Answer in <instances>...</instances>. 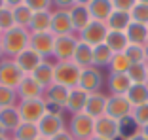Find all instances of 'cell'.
<instances>
[{
    "label": "cell",
    "instance_id": "6da1fadb",
    "mask_svg": "<svg viewBox=\"0 0 148 140\" xmlns=\"http://www.w3.org/2000/svg\"><path fill=\"white\" fill-rule=\"evenodd\" d=\"M2 40V48H4V55L8 59L17 57L21 51L29 48V40H31V32L23 29V27H13L10 31L2 32L0 36Z\"/></svg>",
    "mask_w": 148,
    "mask_h": 140
},
{
    "label": "cell",
    "instance_id": "7a4b0ae2",
    "mask_svg": "<svg viewBox=\"0 0 148 140\" xmlns=\"http://www.w3.org/2000/svg\"><path fill=\"white\" fill-rule=\"evenodd\" d=\"M82 68L76 66L72 61H59L53 65V83L63 87H78V80Z\"/></svg>",
    "mask_w": 148,
    "mask_h": 140
},
{
    "label": "cell",
    "instance_id": "3957f363",
    "mask_svg": "<svg viewBox=\"0 0 148 140\" xmlns=\"http://www.w3.org/2000/svg\"><path fill=\"white\" fill-rule=\"evenodd\" d=\"M78 36L76 34H65V36H55V44H53V53L51 57L46 59L49 63H59V61H72L74 49L78 46Z\"/></svg>",
    "mask_w": 148,
    "mask_h": 140
},
{
    "label": "cell",
    "instance_id": "277c9868",
    "mask_svg": "<svg viewBox=\"0 0 148 140\" xmlns=\"http://www.w3.org/2000/svg\"><path fill=\"white\" fill-rule=\"evenodd\" d=\"M17 110H19V116H21V121L34 123V125H38V121L49 112L48 106H46V102H44L42 99H27V101H19L17 102Z\"/></svg>",
    "mask_w": 148,
    "mask_h": 140
},
{
    "label": "cell",
    "instance_id": "5b68a950",
    "mask_svg": "<svg viewBox=\"0 0 148 140\" xmlns=\"http://www.w3.org/2000/svg\"><path fill=\"white\" fill-rule=\"evenodd\" d=\"M69 133L74 136V140H89L95 135V119L87 114H76L70 116V121L66 125Z\"/></svg>",
    "mask_w": 148,
    "mask_h": 140
},
{
    "label": "cell",
    "instance_id": "8992f818",
    "mask_svg": "<svg viewBox=\"0 0 148 140\" xmlns=\"http://www.w3.org/2000/svg\"><path fill=\"white\" fill-rule=\"evenodd\" d=\"M25 72L15 65L13 59L4 57L0 61V85L4 87H12V89H17L21 85V82L25 80Z\"/></svg>",
    "mask_w": 148,
    "mask_h": 140
},
{
    "label": "cell",
    "instance_id": "52a82bcc",
    "mask_svg": "<svg viewBox=\"0 0 148 140\" xmlns=\"http://www.w3.org/2000/svg\"><path fill=\"white\" fill-rule=\"evenodd\" d=\"M65 112H48V114L44 116L42 119L38 121V133L42 138H53L55 135L66 129V121H65Z\"/></svg>",
    "mask_w": 148,
    "mask_h": 140
},
{
    "label": "cell",
    "instance_id": "ba28073f",
    "mask_svg": "<svg viewBox=\"0 0 148 140\" xmlns=\"http://www.w3.org/2000/svg\"><path fill=\"white\" fill-rule=\"evenodd\" d=\"M69 87H63V85H57V83H51L49 87L44 89L42 101L46 102L49 112H65L66 101H69Z\"/></svg>",
    "mask_w": 148,
    "mask_h": 140
},
{
    "label": "cell",
    "instance_id": "9c48e42d",
    "mask_svg": "<svg viewBox=\"0 0 148 140\" xmlns=\"http://www.w3.org/2000/svg\"><path fill=\"white\" fill-rule=\"evenodd\" d=\"M76 36H78L80 42H84V44L95 48V46L105 44L106 36H108V27H106V23H103V21H95V19H91V23H89L84 31H80Z\"/></svg>",
    "mask_w": 148,
    "mask_h": 140
},
{
    "label": "cell",
    "instance_id": "30bf717a",
    "mask_svg": "<svg viewBox=\"0 0 148 140\" xmlns=\"http://www.w3.org/2000/svg\"><path fill=\"white\" fill-rule=\"evenodd\" d=\"M78 87L84 89L86 93H99L105 87V74L103 70L95 68V66H89V68H84L80 72V80H78Z\"/></svg>",
    "mask_w": 148,
    "mask_h": 140
},
{
    "label": "cell",
    "instance_id": "8fae6325",
    "mask_svg": "<svg viewBox=\"0 0 148 140\" xmlns=\"http://www.w3.org/2000/svg\"><path fill=\"white\" fill-rule=\"evenodd\" d=\"M133 106L127 101L125 95H108V102H106V116L122 121V119L131 118Z\"/></svg>",
    "mask_w": 148,
    "mask_h": 140
},
{
    "label": "cell",
    "instance_id": "7c38bea8",
    "mask_svg": "<svg viewBox=\"0 0 148 140\" xmlns=\"http://www.w3.org/2000/svg\"><path fill=\"white\" fill-rule=\"evenodd\" d=\"M53 44H55V36L51 32H34V34H31V40H29V48L44 59L51 57Z\"/></svg>",
    "mask_w": 148,
    "mask_h": 140
},
{
    "label": "cell",
    "instance_id": "4fadbf2b",
    "mask_svg": "<svg viewBox=\"0 0 148 140\" xmlns=\"http://www.w3.org/2000/svg\"><path fill=\"white\" fill-rule=\"evenodd\" d=\"M95 136L103 140H118L120 138V121L110 116H101L95 119Z\"/></svg>",
    "mask_w": 148,
    "mask_h": 140
},
{
    "label": "cell",
    "instance_id": "5bb4252c",
    "mask_svg": "<svg viewBox=\"0 0 148 140\" xmlns=\"http://www.w3.org/2000/svg\"><path fill=\"white\" fill-rule=\"evenodd\" d=\"M49 32H51L53 36L74 34L69 10H57V8L51 10V27H49Z\"/></svg>",
    "mask_w": 148,
    "mask_h": 140
},
{
    "label": "cell",
    "instance_id": "9a60e30c",
    "mask_svg": "<svg viewBox=\"0 0 148 140\" xmlns=\"http://www.w3.org/2000/svg\"><path fill=\"white\" fill-rule=\"evenodd\" d=\"M106 102H108V93H105V91L91 93V95L87 97L84 114H87L89 118H93V119L105 116L106 114Z\"/></svg>",
    "mask_w": 148,
    "mask_h": 140
},
{
    "label": "cell",
    "instance_id": "2e32d148",
    "mask_svg": "<svg viewBox=\"0 0 148 140\" xmlns=\"http://www.w3.org/2000/svg\"><path fill=\"white\" fill-rule=\"evenodd\" d=\"M13 61H15V65H17L27 76H29V74H32V72H34V70L44 63V57H40L38 53L32 51L31 48H27L25 51L19 53L17 57H13Z\"/></svg>",
    "mask_w": 148,
    "mask_h": 140
},
{
    "label": "cell",
    "instance_id": "e0dca14e",
    "mask_svg": "<svg viewBox=\"0 0 148 140\" xmlns=\"http://www.w3.org/2000/svg\"><path fill=\"white\" fill-rule=\"evenodd\" d=\"M87 97H89V93H86L84 89H80V87H72V89L69 91V101H66L65 112H66V114H70V116L82 114L84 108H86Z\"/></svg>",
    "mask_w": 148,
    "mask_h": 140
},
{
    "label": "cell",
    "instance_id": "ac0fdd59",
    "mask_svg": "<svg viewBox=\"0 0 148 140\" xmlns=\"http://www.w3.org/2000/svg\"><path fill=\"white\" fill-rule=\"evenodd\" d=\"M105 83L108 89V95H125L133 85L127 74H116V72H108Z\"/></svg>",
    "mask_w": 148,
    "mask_h": 140
},
{
    "label": "cell",
    "instance_id": "d6986e66",
    "mask_svg": "<svg viewBox=\"0 0 148 140\" xmlns=\"http://www.w3.org/2000/svg\"><path fill=\"white\" fill-rule=\"evenodd\" d=\"M69 15H70V23H72L74 34H78L80 31H84V29H86V27L91 23V15H89V10H87V6L74 4L72 8L69 10Z\"/></svg>",
    "mask_w": 148,
    "mask_h": 140
},
{
    "label": "cell",
    "instance_id": "ffe728a7",
    "mask_svg": "<svg viewBox=\"0 0 148 140\" xmlns=\"http://www.w3.org/2000/svg\"><path fill=\"white\" fill-rule=\"evenodd\" d=\"M19 101H27V99H42L44 87L40 83H36L31 76H25V80L21 82V85L17 87Z\"/></svg>",
    "mask_w": 148,
    "mask_h": 140
},
{
    "label": "cell",
    "instance_id": "44dd1931",
    "mask_svg": "<svg viewBox=\"0 0 148 140\" xmlns=\"http://www.w3.org/2000/svg\"><path fill=\"white\" fill-rule=\"evenodd\" d=\"M87 10H89V15L95 21H103L105 23L108 19V15L114 12V6L110 0H91L87 4Z\"/></svg>",
    "mask_w": 148,
    "mask_h": 140
},
{
    "label": "cell",
    "instance_id": "7402d4cb",
    "mask_svg": "<svg viewBox=\"0 0 148 140\" xmlns=\"http://www.w3.org/2000/svg\"><path fill=\"white\" fill-rule=\"evenodd\" d=\"M72 63L76 66H80L82 70L93 66V48L84 44V42H78V46L74 49V55H72Z\"/></svg>",
    "mask_w": 148,
    "mask_h": 140
},
{
    "label": "cell",
    "instance_id": "603a6c76",
    "mask_svg": "<svg viewBox=\"0 0 148 140\" xmlns=\"http://www.w3.org/2000/svg\"><path fill=\"white\" fill-rule=\"evenodd\" d=\"M21 123V116H19L17 106H10V108H2L0 110V125L12 135Z\"/></svg>",
    "mask_w": 148,
    "mask_h": 140
},
{
    "label": "cell",
    "instance_id": "cb8c5ba5",
    "mask_svg": "<svg viewBox=\"0 0 148 140\" xmlns=\"http://www.w3.org/2000/svg\"><path fill=\"white\" fill-rule=\"evenodd\" d=\"M51 27V10L49 12H32V19L29 23V32H49Z\"/></svg>",
    "mask_w": 148,
    "mask_h": 140
},
{
    "label": "cell",
    "instance_id": "d4e9b609",
    "mask_svg": "<svg viewBox=\"0 0 148 140\" xmlns=\"http://www.w3.org/2000/svg\"><path fill=\"white\" fill-rule=\"evenodd\" d=\"M32 80H34L36 83H40L44 89L46 87H49L53 83V63H49V61H46L44 59V63L38 66V68L32 72V74H29Z\"/></svg>",
    "mask_w": 148,
    "mask_h": 140
},
{
    "label": "cell",
    "instance_id": "484cf974",
    "mask_svg": "<svg viewBox=\"0 0 148 140\" xmlns=\"http://www.w3.org/2000/svg\"><path fill=\"white\" fill-rule=\"evenodd\" d=\"M125 36L129 40V44L135 46H146L148 42V31L146 25H140V23H129V27L125 29Z\"/></svg>",
    "mask_w": 148,
    "mask_h": 140
},
{
    "label": "cell",
    "instance_id": "4316f807",
    "mask_svg": "<svg viewBox=\"0 0 148 140\" xmlns=\"http://www.w3.org/2000/svg\"><path fill=\"white\" fill-rule=\"evenodd\" d=\"M127 101L131 102V106H140L148 102V83H133L129 87V91L125 93Z\"/></svg>",
    "mask_w": 148,
    "mask_h": 140
},
{
    "label": "cell",
    "instance_id": "83f0119b",
    "mask_svg": "<svg viewBox=\"0 0 148 140\" xmlns=\"http://www.w3.org/2000/svg\"><path fill=\"white\" fill-rule=\"evenodd\" d=\"M105 23H106V27H108V31L125 32V29L129 27V23H131V17H129V13H127V12H118V10H114Z\"/></svg>",
    "mask_w": 148,
    "mask_h": 140
},
{
    "label": "cell",
    "instance_id": "f1b7e54d",
    "mask_svg": "<svg viewBox=\"0 0 148 140\" xmlns=\"http://www.w3.org/2000/svg\"><path fill=\"white\" fill-rule=\"evenodd\" d=\"M105 44L110 48L112 53H123L129 46V40H127L125 32H118V31H108V36H106Z\"/></svg>",
    "mask_w": 148,
    "mask_h": 140
},
{
    "label": "cell",
    "instance_id": "f546056e",
    "mask_svg": "<svg viewBox=\"0 0 148 140\" xmlns=\"http://www.w3.org/2000/svg\"><path fill=\"white\" fill-rule=\"evenodd\" d=\"M112 57H114V53L110 51V48L106 44H101V46L93 48V66L95 68H99V70L108 68Z\"/></svg>",
    "mask_w": 148,
    "mask_h": 140
},
{
    "label": "cell",
    "instance_id": "4dcf8cb0",
    "mask_svg": "<svg viewBox=\"0 0 148 140\" xmlns=\"http://www.w3.org/2000/svg\"><path fill=\"white\" fill-rule=\"evenodd\" d=\"M10 138H15V140H36V138H40V133H38V127H36L34 123L21 121L19 127L10 135Z\"/></svg>",
    "mask_w": 148,
    "mask_h": 140
},
{
    "label": "cell",
    "instance_id": "1f68e13d",
    "mask_svg": "<svg viewBox=\"0 0 148 140\" xmlns=\"http://www.w3.org/2000/svg\"><path fill=\"white\" fill-rule=\"evenodd\" d=\"M131 68V61L127 59L125 53H114L112 61L108 65V72H116V74H127V70Z\"/></svg>",
    "mask_w": 148,
    "mask_h": 140
},
{
    "label": "cell",
    "instance_id": "d6a6232c",
    "mask_svg": "<svg viewBox=\"0 0 148 140\" xmlns=\"http://www.w3.org/2000/svg\"><path fill=\"white\" fill-rule=\"evenodd\" d=\"M13 10V19H15V27H23V29H27L29 31V23H31L32 19V10H29L25 4H19L15 6Z\"/></svg>",
    "mask_w": 148,
    "mask_h": 140
},
{
    "label": "cell",
    "instance_id": "836d02e7",
    "mask_svg": "<svg viewBox=\"0 0 148 140\" xmlns=\"http://www.w3.org/2000/svg\"><path fill=\"white\" fill-rule=\"evenodd\" d=\"M17 102H19L17 89L0 85V110L2 108H10V106H17Z\"/></svg>",
    "mask_w": 148,
    "mask_h": 140
},
{
    "label": "cell",
    "instance_id": "e575fe53",
    "mask_svg": "<svg viewBox=\"0 0 148 140\" xmlns=\"http://www.w3.org/2000/svg\"><path fill=\"white\" fill-rule=\"evenodd\" d=\"M123 53L127 55V59L131 61V65H146V51H144V46L129 44Z\"/></svg>",
    "mask_w": 148,
    "mask_h": 140
},
{
    "label": "cell",
    "instance_id": "d590c367",
    "mask_svg": "<svg viewBox=\"0 0 148 140\" xmlns=\"http://www.w3.org/2000/svg\"><path fill=\"white\" fill-rule=\"evenodd\" d=\"M129 17L133 23H140V25H148V4H140L137 2L133 10L129 12Z\"/></svg>",
    "mask_w": 148,
    "mask_h": 140
},
{
    "label": "cell",
    "instance_id": "8d00e7d4",
    "mask_svg": "<svg viewBox=\"0 0 148 140\" xmlns=\"http://www.w3.org/2000/svg\"><path fill=\"white\" fill-rule=\"evenodd\" d=\"M127 76L131 83H146V65H131Z\"/></svg>",
    "mask_w": 148,
    "mask_h": 140
},
{
    "label": "cell",
    "instance_id": "74e56055",
    "mask_svg": "<svg viewBox=\"0 0 148 140\" xmlns=\"http://www.w3.org/2000/svg\"><path fill=\"white\" fill-rule=\"evenodd\" d=\"M131 119L135 121L137 127H143V125H146L148 123V102L146 104H140V106H135L133 108V112H131Z\"/></svg>",
    "mask_w": 148,
    "mask_h": 140
},
{
    "label": "cell",
    "instance_id": "f35d334b",
    "mask_svg": "<svg viewBox=\"0 0 148 140\" xmlns=\"http://www.w3.org/2000/svg\"><path fill=\"white\" fill-rule=\"evenodd\" d=\"M15 27V19H13V10L12 8H2L0 10V31L6 32L10 31V29H13Z\"/></svg>",
    "mask_w": 148,
    "mask_h": 140
},
{
    "label": "cell",
    "instance_id": "ab89813d",
    "mask_svg": "<svg viewBox=\"0 0 148 140\" xmlns=\"http://www.w3.org/2000/svg\"><path fill=\"white\" fill-rule=\"evenodd\" d=\"M23 4L32 12H49V10H53L51 0H23Z\"/></svg>",
    "mask_w": 148,
    "mask_h": 140
},
{
    "label": "cell",
    "instance_id": "60d3db41",
    "mask_svg": "<svg viewBox=\"0 0 148 140\" xmlns=\"http://www.w3.org/2000/svg\"><path fill=\"white\" fill-rule=\"evenodd\" d=\"M110 2H112L114 10H118V12H127V13L137 4V0H110Z\"/></svg>",
    "mask_w": 148,
    "mask_h": 140
},
{
    "label": "cell",
    "instance_id": "b9f144b4",
    "mask_svg": "<svg viewBox=\"0 0 148 140\" xmlns=\"http://www.w3.org/2000/svg\"><path fill=\"white\" fill-rule=\"evenodd\" d=\"M53 8L57 10H70L74 4H76V0H51Z\"/></svg>",
    "mask_w": 148,
    "mask_h": 140
},
{
    "label": "cell",
    "instance_id": "7bdbcfd3",
    "mask_svg": "<svg viewBox=\"0 0 148 140\" xmlns=\"http://www.w3.org/2000/svg\"><path fill=\"white\" fill-rule=\"evenodd\" d=\"M49 140H74V136L69 133V129H63L59 135H55L53 138H49Z\"/></svg>",
    "mask_w": 148,
    "mask_h": 140
},
{
    "label": "cell",
    "instance_id": "ee69618b",
    "mask_svg": "<svg viewBox=\"0 0 148 140\" xmlns=\"http://www.w3.org/2000/svg\"><path fill=\"white\" fill-rule=\"evenodd\" d=\"M125 140H148V138H146V136H144V135H143L140 131H137L135 135H131L129 138H125Z\"/></svg>",
    "mask_w": 148,
    "mask_h": 140
},
{
    "label": "cell",
    "instance_id": "f6af8a7d",
    "mask_svg": "<svg viewBox=\"0 0 148 140\" xmlns=\"http://www.w3.org/2000/svg\"><path fill=\"white\" fill-rule=\"evenodd\" d=\"M4 4L8 6V8H15V6L23 4V0H4Z\"/></svg>",
    "mask_w": 148,
    "mask_h": 140
},
{
    "label": "cell",
    "instance_id": "bcb514c9",
    "mask_svg": "<svg viewBox=\"0 0 148 140\" xmlns=\"http://www.w3.org/2000/svg\"><path fill=\"white\" fill-rule=\"evenodd\" d=\"M139 131H140V133H143V135H144V136L148 138V123H146V125H143V127H140Z\"/></svg>",
    "mask_w": 148,
    "mask_h": 140
},
{
    "label": "cell",
    "instance_id": "7dc6e473",
    "mask_svg": "<svg viewBox=\"0 0 148 140\" xmlns=\"http://www.w3.org/2000/svg\"><path fill=\"white\" fill-rule=\"evenodd\" d=\"M2 136H10V133L6 131V129L2 127V125H0V138H2Z\"/></svg>",
    "mask_w": 148,
    "mask_h": 140
},
{
    "label": "cell",
    "instance_id": "c3c4849f",
    "mask_svg": "<svg viewBox=\"0 0 148 140\" xmlns=\"http://www.w3.org/2000/svg\"><path fill=\"white\" fill-rule=\"evenodd\" d=\"M4 57H6V55H4V48H2V40H0V61H2Z\"/></svg>",
    "mask_w": 148,
    "mask_h": 140
},
{
    "label": "cell",
    "instance_id": "681fc988",
    "mask_svg": "<svg viewBox=\"0 0 148 140\" xmlns=\"http://www.w3.org/2000/svg\"><path fill=\"white\" fill-rule=\"evenodd\" d=\"M91 0H76V4H82V6H87Z\"/></svg>",
    "mask_w": 148,
    "mask_h": 140
},
{
    "label": "cell",
    "instance_id": "f907efd6",
    "mask_svg": "<svg viewBox=\"0 0 148 140\" xmlns=\"http://www.w3.org/2000/svg\"><path fill=\"white\" fill-rule=\"evenodd\" d=\"M144 51H146V63H148V44L144 46Z\"/></svg>",
    "mask_w": 148,
    "mask_h": 140
},
{
    "label": "cell",
    "instance_id": "816d5d0a",
    "mask_svg": "<svg viewBox=\"0 0 148 140\" xmlns=\"http://www.w3.org/2000/svg\"><path fill=\"white\" fill-rule=\"evenodd\" d=\"M89 140H103V138H99V136H95V135H93V136H91Z\"/></svg>",
    "mask_w": 148,
    "mask_h": 140
},
{
    "label": "cell",
    "instance_id": "f5cc1de1",
    "mask_svg": "<svg viewBox=\"0 0 148 140\" xmlns=\"http://www.w3.org/2000/svg\"><path fill=\"white\" fill-rule=\"evenodd\" d=\"M2 8H6V4H4V0H0V10Z\"/></svg>",
    "mask_w": 148,
    "mask_h": 140
},
{
    "label": "cell",
    "instance_id": "db71d44e",
    "mask_svg": "<svg viewBox=\"0 0 148 140\" xmlns=\"http://www.w3.org/2000/svg\"><path fill=\"white\" fill-rule=\"evenodd\" d=\"M137 2H140V4H148V0H137Z\"/></svg>",
    "mask_w": 148,
    "mask_h": 140
},
{
    "label": "cell",
    "instance_id": "11a10c76",
    "mask_svg": "<svg viewBox=\"0 0 148 140\" xmlns=\"http://www.w3.org/2000/svg\"><path fill=\"white\" fill-rule=\"evenodd\" d=\"M146 83H148V63H146Z\"/></svg>",
    "mask_w": 148,
    "mask_h": 140
},
{
    "label": "cell",
    "instance_id": "9f6ffc18",
    "mask_svg": "<svg viewBox=\"0 0 148 140\" xmlns=\"http://www.w3.org/2000/svg\"><path fill=\"white\" fill-rule=\"evenodd\" d=\"M0 140H10V136H2V138H0Z\"/></svg>",
    "mask_w": 148,
    "mask_h": 140
},
{
    "label": "cell",
    "instance_id": "6f0895ef",
    "mask_svg": "<svg viewBox=\"0 0 148 140\" xmlns=\"http://www.w3.org/2000/svg\"><path fill=\"white\" fill-rule=\"evenodd\" d=\"M36 140H48V138H42V136H40V138H36Z\"/></svg>",
    "mask_w": 148,
    "mask_h": 140
},
{
    "label": "cell",
    "instance_id": "680465c9",
    "mask_svg": "<svg viewBox=\"0 0 148 140\" xmlns=\"http://www.w3.org/2000/svg\"><path fill=\"white\" fill-rule=\"evenodd\" d=\"M146 31H148V25H146ZM146 44H148V42H146Z\"/></svg>",
    "mask_w": 148,
    "mask_h": 140
},
{
    "label": "cell",
    "instance_id": "91938a15",
    "mask_svg": "<svg viewBox=\"0 0 148 140\" xmlns=\"http://www.w3.org/2000/svg\"><path fill=\"white\" fill-rule=\"evenodd\" d=\"M0 36H2V31H0Z\"/></svg>",
    "mask_w": 148,
    "mask_h": 140
},
{
    "label": "cell",
    "instance_id": "94428289",
    "mask_svg": "<svg viewBox=\"0 0 148 140\" xmlns=\"http://www.w3.org/2000/svg\"><path fill=\"white\" fill-rule=\"evenodd\" d=\"M10 140H15V138H10Z\"/></svg>",
    "mask_w": 148,
    "mask_h": 140
}]
</instances>
